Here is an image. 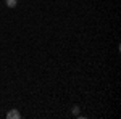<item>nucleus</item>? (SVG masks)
I'll list each match as a JSON object with an SVG mask.
<instances>
[{"mask_svg":"<svg viewBox=\"0 0 121 119\" xmlns=\"http://www.w3.org/2000/svg\"><path fill=\"white\" fill-rule=\"evenodd\" d=\"M7 118L8 119H19L21 118V113H19L18 110H10L8 113H7Z\"/></svg>","mask_w":121,"mask_h":119,"instance_id":"obj_1","label":"nucleus"},{"mask_svg":"<svg viewBox=\"0 0 121 119\" xmlns=\"http://www.w3.org/2000/svg\"><path fill=\"white\" fill-rule=\"evenodd\" d=\"M16 2H18V0H5V3L8 5L10 8H15V7H16Z\"/></svg>","mask_w":121,"mask_h":119,"instance_id":"obj_2","label":"nucleus"},{"mask_svg":"<svg viewBox=\"0 0 121 119\" xmlns=\"http://www.w3.org/2000/svg\"><path fill=\"white\" fill-rule=\"evenodd\" d=\"M78 111H79V108H78V106H74V108H73V113H74V114H78Z\"/></svg>","mask_w":121,"mask_h":119,"instance_id":"obj_3","label":"nucleus"}]
</instances>
